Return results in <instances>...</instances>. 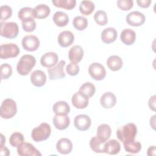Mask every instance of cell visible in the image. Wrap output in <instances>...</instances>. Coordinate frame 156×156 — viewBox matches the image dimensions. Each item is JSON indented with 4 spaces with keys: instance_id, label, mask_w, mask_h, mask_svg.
<instances>
[{
    "instance_id": "44dd1931",
    "label": "cell",
    "mask_w": 156,
    "mask_h": 156,
    "mask_svg": "<svg viewBox=\"0 0 156 156\" xmlns=\"http://www.w3.org/2000/svg\"><path fill=\"white\" fill-rule=\"evenodd\" d=\"M52 122L54 127L58 130L66 129L70 124V119L66 115H55L52 119Z\"/></svg>"
},
{
    "instance_id": "60d3db41",
    "label": "cell",
    "mask_w": 156,
    "mask_h": 156,
    "mask_svg": "<svg viewBox=\"0 0 156 156\" xmlns=\"http://www.w3.org/2000/svg\"><path fill=\"white\" fill-rule=\"evenodd\" d=\"M116 3L119 9L123 11L130 10L133 5V1L132 0H118Z\"/></svg>"
},
{
    "instance_id": "836d02e7",
    "label": "cell",
    "mask_w": 156,
    "mask_h": 156,
    "mask_svg": "<svg viewBox=\"0 0 156 156\" xmlns=\"http://www.w3.org/2000/svg\"><path fill=\"white\" fill-rule=\"evenodd\" d=\"M73 24L77 30H83L88 26V20L82 16H77L73 19Z\"/></svg>"
},
{
    "instance_id": "d4e9b609",
    "label": "cell",
    "mask_w": 156,
    "mask_h": 156,
    "mask_svg": "<svg viewBox=\"0 0 156 156\" xmlns=\"http://www.w3.org/2000/svg\"><path fill=\"white\" fill-rule=\"evenodd\" d=\"M123 65L122 58L118 55H111L107 60V65L113 71H117L121 69Z\"/></svg>"
},
{
    "instance_id": "4316f807",
    "label": "cell",
    "mask_w": 156,
    "mask_h": 156,
    "mask_svg": "<svg viewBox=\"0 0 156 156\" xmlns=\"http://www.w3.org/2000/svg\"><path fill=\"white\" fill-rule=\"evenodd\" d=\"M51 13V9L46 4H40L34 8V16L35 18L44 19L47 18Z\"/></svg>"
},
{
    "instance_id": "7bdbcfd3",
    "label": "cell",
    "mask_w": 156,
    "mask_h": 156,
    "mask_svg": "<svg viewBox=\"0 0 156 156\" xmlns=\"http://www.w3.org/2000/svg\"><path fill=\"white\" fill-rule=\"evenodd\" d=\"M136 3L139 7L141 8H147L150 6L151 3V0H138L136 1Z\"/></svg>"
},
{
    "instance_id": "484cf974",
    "label": "cell",
    "mask_w": 156,
    "mask_h": 156,
    "mask_svg": "<svg viewBox=\"0 0 156 156\" xmlns=\"http://www.w3.org/2000/svg\"><path fill=\"white\" fill-rule=\"evenodd\" d=\"M52 110L55 115H66L70 112V107L66 102L60 101L53 105Z\"/></svg>"
},
{
    "instance_id": "ffe728a7",
    "label": "cell",
    "mask_w": 156,
    "mask_h": 156,
    "mask_svg": "<svg viewBox=\"0 0 156 156\" xmlns=\"http://www.w3.org/2000/svg\"><path fill=\"white\" fill-rule=\"evenodd\" d=\"M83 50L79 45H74L71 48L68 52V58L71 62L79 63L83 57Z\"/></svg>"
},
{
    "instance_id": "f6af8a7d",
    "label": "cell",
    "mask_w": 156,
    "mask_h": 156,
    "mask_svg": "<svg viewBox=\"0 0 156 156\" xmlns=\"http://www.w3.org/2000/svg\"><path fill=\"white\" fill-rule=\"evenodd\" d=\"M0 153L1 155H10V151L8 149L7 147H6L5 146H4V145L0 146Z\"/></svg>"
},
{
    "instance_id": "f546056e",
    "label": "cell",
    "mask_w": 156,
    "mask_h": 156,
    "mask_svg": "<svg viewBox=\"0 0 156 156\" xmlns=\"http://www.w3.org/2000/svg\"><path fill=\"white\" fill-rule=\"evenodd\" d=\"M95 9L94 4L91 1H82L79 5L80 12L84 15H89Z\"/></svg>"
},
{
    "instance_id": "30bf717a",
    "label": "cell",
    "mask_w": 156,
    "mask_h": 156,
    "mask_svg": "<svg viewBox=\"0 0 156 156\" xmlns=\"http://www.w3.org/2000/svg\"><path fill=\"white\" fill-rule=\"evenodd\" d=\"M65 63V61L62 60H60L55 66L48 68V73L49 74V78L52 80L64 78L65 77V73L63 71V68Z\"/></svg>"
},
{
    "instance_id": "ee69618b",
    "label": "cell",
    "mask_w": 156,
    "mask_h": 156,
    "mask_svg": "<svg viewBox=\"0 0 156 156\" xmlns=\"http://www.w3.org/2000/svg\"><path fill=\"white\" fill-rule=\"evenodd\" d=\"M148 105L151 110L155 111V95H154L150 98L148 101Z\"/></svg>"
},
{
    "instance_id": "9a60e30c",
    "label": "cell",
    "mask_w": 156,
    "mask_h": 156,
    "mask_svg": "<svg viewBox=\"0 0 156 156\" xmlns=\"http://www.w3.org/2000/svg\"><path fill=\"white\" fill-rule=\"evenodd\" d=\"M74 41V35L69 30L61 32L57 37L58 43L62 48H66L71 46L73 43Z\"/></svg>"
},
{
    "instance_id": "8992f818",
    "label": "cell",
    "mask_w": 156,
    "mask_h": 156,
    "mask_svg": "<svg viewBox=\"0 0 156 156\" xmlns=\"http://www.w3.org/2000/svg\"><path fill=\"white\" fill-rule=\"evenodd\" d=\"M20 52L19 47L14 43H7L0 46V57L2 59H7L17 57Z\"/></svg>"
},
{
    "instance_id": "8d00e7d4",
    "label": "cell",
    "mask_w": 156,
    "mask_h": 156,
    "mask_svg": "<svg viewBox=\"0 0 156 156\" xmlns=\"http://www.w3.org/2000/svg\"><path fill=\"white\" fill-rule=\"evenodd\" d=\"M24 141V136L22 133L20 132H14L13 133L9 138L10 144L14 147H17L20 144L23 143Z\"/></svg>"
},
{
    "instance_id": "d590c367",
    "label": "cell",
    "mask_w": 156,
    "mask_h": 156,
    "mask_svg": "<svg viewBox=\"0 0 156 156\" xmlns=\"http://www.w3.org/2000/svg\"><path fill=\"white\" fill-rule=\"evenodd\" d=\"M94 20L99 26H105L108 23L107 15L103 10H98L94 15Z\"/></svg>"
},
{
    "instance_id": "ab89813d",
    "label": "cell",
    "mask_w": 156,
    "mask_h": 156,
    "mask_svg": "<svg viewBox=\"0 0 156 156\" xmlns=\"http://www.w3.org/2000/svg\"><path fill=\"white\" fill-rule=\"evenodd\" d=\"M37 26L36 22L34 19H30L22 22V28L27 32H33Z\"/></svg>"
},
{
    "instance_id": "ac0fdd59",
    "label": "cell",
    "mask_w": 156,
    "mask_h": 156,
    "mask_svg": "<svg viewBox=\"0 0 156 156\" xmlns=\"http://www.w3.org/2000/svg\"><path fill=\"white\" fill-rule=\"evenodd\" d=\"M121 149V144L116 140L112 139L105 143L103 147L104 153L110 155L118 154Z\"/></svg>"
},
{
    "instance_id": "9c48e42d",
    "label": "cell",
    "mask_w": 156,
    "mask_h": 156,
    "mask_svg": "<svg viewBox=\"0 0 156 156\" xmlns=\"http://www.w3.org/2000/svg\"><path fill=\"white\" fill-rule=\"evenodd\" d=\"M18 154L20 156H41V154L31 143L23 142L17 147Z\"/></svg>"
},
{
    "instance_id": "3957f363",
    "label": "cell",
    "mask_w": 156,
    "mask_h": 156,
    "mask_svg": "<svg viewBox=\"0 0 156 156\" xmlns=\"http://www.w3.org/2000/svg\"><path fill=\"white\" fill-rule=\"evenodd\" d=\"M51 128L49 124L42 122L38 126L34 128L31 132V137L35 142L47 140L51 135Z\"/></svg>"
},
{
    "instance_id": "6da1fadb",
    "label": "cell",
    "mask_w": 156,
    "mask_h": 156,
    "mask_svg": "<svg viewBox=\"0 0 156 156\" xmlns=\"http://www.w3.org/2000/svg\"><path fill=\"white\" fill-rule=\"evenodd\" d=\"M116 134L118 140L123 143L134 141L137 134V127L133 123H127L118 127Z\"/></svg>"
},
{
    "instance_id": "1f68e13d",
    "label": "cell",
    "mask_w": 156,
    "mask_h": 156,
    "mask_svg": "<svg viewBox=\"0 0 156 156\" xmlns=\"http://www.w3.org/2000/svg\"><path fill=\"white\" fill-rule=\"evenodd\" d=\"M125 151L130 154H137L141 149V144L139 141H132L123 143Z\"/></svg>"
},
{
    "instance_id": "7c38bea8",
    "label": "cell",
    "mask_w": 156,
    "mask_h": 156,
    "mask_svg": "<svg viewBox=\"0 0 156 156\" xmlns=\"http://www.w3.org/2000/svg\"><path fill=\"white\" fill-rule=\"evenodd\" d=\"M91 124L90 118L83 114H80L76 116L74 119V127L80 131L87 130Z\"/></svg>"
},
{
    "instance_id": "603a6c76",
    "label": "cell",
    "mask_w": 156,
    "mask_h": 156,
    "mask_svg": "<svg viewBox=\"0 0 156 156\" xmlns=\"http://www.w3.org/2000/svg\"><path fill=\"white\" fill-rule=\"evenodd\" d=\"M118 36L116 30L113 27H107L104 29L101 33V40L105 44L114 42Z\"/></svg>"
},
{
    "instance_id": "8fae6325",
    "label": "cell",
    "mask_w": 156,
    "mask_h": 156,
    "mask_svg": "<svg viewBox=\"0 0 156 156\" xmlns=\"http://www.w3.org/2000/svg\"><path fill=\"white\" fill-rule=\"evenodd\" d=\"M128 24L134 27L142 26L145 22L144 15L138 11H133L129 13L126 18Z\"/></svg>"
},
{
    "instance_id": "7402d4cb",
    "label": "cell",
    "mask_w": 156,
    "mask_h": 156,
    "mask_svg": "<svg viewBox=\"0 0 156 156\" xmlns=\"http://www.w3.org/2000/svg\"><path fill=\"white\" fill-rule=\"evenodd\" d=\"M112 133V130L109 125L107 124H102L98 127L96 132L97 138L105 143L109 139Z\"/></svg>"
},
{
    "instance_id": "277c9868",
    "label": "cell",
    "mask_w": 156,
    "mask_h": 156,
    "mask_svg": "<svg viewBox=\"0 0 156 156\" xmlns=\"http://www.w3.org/2000/svg\"><path fill=\"white\" fill-rule=\"evenodd\" d=\"M17 112V106L15 101L10 98L4 99L1 105L0 115L3 119L13 118Z\"/></svg>"
},
{
    "instance_id": "52a82bcc",
    "label": "cell",
    "mask_w": 156,
    "mask_h": 156,
    "mask_svg": "<svg viewBox=\"0 0 156 156\" xmlns=\"http://www.w3.org/2000/svg\"><path fill=\"white\" fill-rule=\"evenodd\" d=\"M88 73L90 76L96 80H101L106 76L104 66L98 62H94L89 66Z\"/></svg>"
},
{
    "instance_id": "b9f144b4",
    "label": "cell",
    "mask_w": 156,
    "mask_h": 156,
    "mask_svg": "<svg viewBox=\"0 0 156 156\" xmlns=\"http://www.w3.org/2000/svg\"><path fill=\"white\" fill-rule=\"evenodd\" d=\"M79 66L77 63L74 62H70L66 67V73L71 76H76L79 73Z\"/></svg>"
},
{
    "instance_id": "74e56055",
    "label": "cell",
    "mask_w": 156,
    "mask_h": 156,
    "mask_svg": "<svg viewBox=\"0 0 156 156\" xmlns=\"http://www.w3.org/2000/svg\"><path fill=\"white\" fill-rule=\"evenodd\" d=\"M12 74V67L8 63L1 65V76L2 80L9 79Z\"/></svg>"
},
{
    "instance_id": "e0dca14e",
    "label": "cell",
    "mask_w": 156,
    "mask_h": 156,
    "mask_svg": "<svg viewBox=\"0 0 156 156\" xmlns=\"http://www.w3.org/2000/svg\"><path fill=\"white\" fill-rule=\"evenodd\" d=\"M46 74L41 70H35L30 75L31 83L37 87L43 86L46 83Z\"/></svg>"
},
{
    "instance_id": "f1b7e54d",
    "label": "cell",
    "mask_w": 156,
    "mask_h": 156,
    "mask_svg": "<svg viewBox=\"0 0 156 156\" xmlns=\"http://www.w3.org/2000/svg\"><path fill=\"white\" fill-rule=\"evenodd\" d=\"M18 17L22 22L30 19H35L34 9L29 7L21 8L18 12Z\"/></svg>"
},
{
    "instance_id": "d6a6232c",
    "label": "cell",
    "mask_w": 156,
    "mask_h": 156,
    "mask_svg": "<svg viewBox=\"0 0 156 156\" xmlns=\"http://www.w3.org/2000/svg\"><path fill=\"white\" fill-rule=\"evenodd\" d=\"M79 91L90 98L94 94L96 87L91 82H85L80 86Z\"/></svg>"
},
{
    "instance_id": "7dc6e473",
    "label": "cell",
    "mask_w": 156,
    "mask_h": 156,
    "mask_svg": "<svg viewBox=\"0 0 156 156\" xmlns=\"http://www.w3.org/2000/svg\"><path fill=\"white\" fill-rule=\"evenodd\" d=\"M155 116H156L155 115H154L150 119V125L152 127V129H154V130L155 129Z\"/></svg>"
},
{
    "instance_id": "f35d334b",
    "label": "cell",
    "mask_w": 156,
    "mask_h": 156,
    "mask_svg": "<svg viewBox=\"0 0 156 156\" xmlns=\"http://www.w3.org/2000/svg\"><path fill=\"white\" fill-rule=\"evenodd\" d=\"M0 15H1V21H5L12 16V8L7 5H1L0 8Z\"/></svg>"
},
{
    "instance_id": "5bb4252c",
    "label": "cell",
    "mask_w": 156,
    "mask_h": 156,
    "mask_svg": "<svg viewBox=\"0 0 156 156\" xmlns=\"http://www.w3.org/2000/svg\"><path fill=\"white\" fill-rule=\"evenodd\" d=\"M71 102L76 108L83 109L86 108L88 105L89 98L80 91H77L73 95Z\"/></svg>"
},
{
    "instance_id": "e575fe53",
    "label": "cell",
    "mask_w": 156,
    "mask_h": 156,
    "mask_svg": "<svg viewBox=\"0 0 156 156\" xmlns=\"http://www.w3.org/2000/svg\"><path fill=\"white\" fill-rule=\"evenodd\" d=\"M104 143L100 141L97 138L96 136L92 137L89 143L91 149L96 153H104V151H103L104 145H102Z\"/></svg>"
},
{
    "instance_id": "4fadbf2b",
    "label": "cell",
    "mask_w": 156,
    "mask_h": 156,
    "mask_svg": "<svg viewBox=\"0 0 156 156\" xmlns=\"http://www.w3.org/2000/svg\"><path fill=\"white\" fill-rule=\"evenodd\" d=\"M58 57L55 52H48L41 57L40 63L44 67L51 68L58 63Z\"/></svg>"
},
{
    "instance_id": "5b68a950",
    "label": "cell",
    "mask_w": 156,
    "mask_h": 156,
    "mask_svg": "<svg viewBox=\"0 0 156 156\" xmlns=\"http://www.w3.org/2000/svg\"><path fill=\"white\" fill-rule=\"evenodd\" d=\"M1 35L7 38H14L18 36L19 27L15 22H1Z\"/></svg>"
},
{
    "instance_id": "ba28073f",
    "label": "cell",
    "mask_w": 156,
    "mask_h": 156,
    "mask_svg": "<svg viewBox=\"0 0 156 156\" xmlns=\"http://www.w3.org/2000/svg\"><path fill=\"white\" fill-rule=\"evenodd\" d=\"M40 40L37 37L33 35H28L24 37L21 41V44L24 49L32 52L38 49L40 46Z\"/></svg>"
},
{
    "instance_id": "cb8c5ba5",
    "label": "cell",
    "mask_w": 156,
    "mask_h": 156,
    "mask_svg": "<svg viewBox=\"0 0 156 156\" xmlns=\"http://www.w3.org/2000/svg\"><path fill=\"white\" fill-rule=\"evenodd\" d=\"M120 39L124 44L132 45L135 41L136 33L131 29H125L121 33Z\"/></svg>"
},
{
    "instance_id": "4dcf8cb0",
    "label": "cell",
    "mask_w": 156,
    "mask_h": 156,
    "mask_svg": "<svg viewBox=\"0 0 156 156\" xmlns=\"http://www.w3.org/2000/svg\"><path fill=\"white\" fill-rule=\"evenodd\" d=\"M52 2L55 7L66 10L74 9L76 4V0H52Z\"/></svg>"
},
{
    "instance_id": "bcb514c9",
    "label": "cell",
    "mask_w": 156,
    "mask_h": 156,
    "mask_svg": "<svg viewBox=\"0 0 156 156\" xmlns=\"http://www.w3.org/2000/svg\"><path fill=\"white\" fill-rule=\"evenodd\" d=\"M155 151H156V148H155V146H150L147 149V155H149V156L155 155Z\"/></svg>"
},
{
    "instance_id": "83f0119b",
    "label": "cell",
    "mask_w": 156,
    "mask_h": 156,
    "mask_svg": "<svg viewBox=\"0 0 156 156\" xmlns=\"http://www.w3.org/2000/svg\"><path fill=\"white\" fill-rule=\"evenodd\" d=\"M52 19L55 24L58 27L66 26L69 21L68 15L61 11L56 12L54 14Z\"/></svg>"
},
{
    "instance_id": "7a4b0ae2",
    "label": "cell",
    "mask_w": 156,
    "mask_h": 156,
    "mask_svg": "<svg viewBox=\"0 0 156 156\" xmlns=\"http://www.w3.org/2000/svg\"><path fill=\"white\" fill-rule=\"evenodd\" d=\"M35 63L36 59L33 55L29 54L23 55L17 63V72L21 76H27L31 72Z\"/></svg>"
},
{
    "instance_id": "d6986e66",
    "label": "cell",
    "mask_w": 156,
    "mask_h": 156,
    "mask_svg": "<svg viewBox=\"0 0 156 156\" xmlns=\"http://www.w3.org/2000/svg\"><path fill=\"white\" fill-rule=\"evenodd\" d=\"M116 103V96L112 92L104 93L100 98V104L104 108H111Z\"/></svg>"
},
{
    "instance_id": "c3c4849f",
    "label": "cell",
    "mask_w": 156,
    "mask_h": 156,
    "mask_svg": "<svg viewBox=\"0 0 156 156\" xmlns=\"http://www.w3.org/2000/svg\"><path fill=\"white\" fill-rule=\"evenodd\" d=\"M5 143V136L1 133V146L4 145V144Z\"/></svg>"
},
{
    "instance_id": "2e32d148",
    "label": "cell",
    "mask_w": 156,
    "mask_h": 156,
    "mask_svg": "<svg viewBox=\"0 0 156 156\" xmlns=\"http://www.w3.org/2000/svg\"><path fill=\"white\" fill-rule=\"evenodd\" d=\"M56 149L57 152L61 154H68L73 149V143L69 139L62 138L57 142Z\"/></svg>"
}]
</instances>
